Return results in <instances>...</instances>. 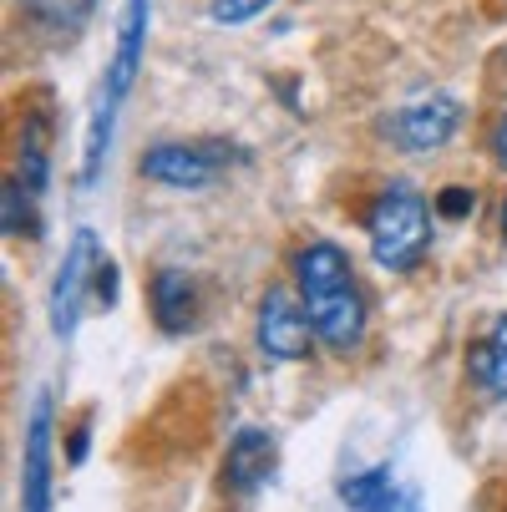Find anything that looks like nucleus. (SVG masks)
Segmentation results:
<instances>
[{"label":"nucleus","instance_id":"a211bd4d","mask_svg":"<svg viewBox=\"0 0 507 512\" xmlns=\"http://www.w3.org/2000/svg\"><path fill=\"white\" fill-rule=\"evenodd\" d=\"M381 512H426V497H421V487L396 482V487H391V497L381 502Z\"/></svg>","mask_w":507,"mask_h":512},{"label":"nucleus","instance_id":"dca6fc26","mask_svg":"<svg viewBox=\"0 0 507 512\" xmlns=\"http://www.w3.org/2000/svg\"><path fill=\"white\" fill-rule=\"evenodd\" d=\"M269 6H274V0H213L208 21H213V26H244V21L264 16Z\"/></svg>","mask_w":507,"mask_h":512},{"label":"nucleus","instance_id":"1a4fd4ad","mask_svg":"<svg viewBox=\"0 0 507 512\" xmlns=\"http://www.w3.org/2000/svg\"><path fill=\"white\" fill-rule=\"evenodd\" d=\"M148 300H153V320H158L163 335H193V330H198L203 300H198V279H193L188 269L163 264V269L153 274V284H148Z\"/></svg>","mask_w":507,"mask_h":512},{"label":"nucleus","instance_id":"9d476101","mask_svg":"<svg viewBox=\"0 0 507 512\" xmlns=\"http://www.w3.org/2000/svg\"><path fill=\"white\" fill-rule=\"evenodd\" d=\"M274 472V436L264 426H239L224 452V487L234 497H254Z\"/></svg>","mask_w":507,"mask_h":512},{"label":"nucleus","instance_id":"ddd939ff","mask_svg":"<svg viewBox=\"0 0 507 512\" xmlns=\"http://www.w3.org/2000/svg\"><path fill=\"white\" fill-rule=\"evenodd\" d=\"M391 487H396V472L391 467H366V472H350V477L335 482V492H340V502L350 512H381V502L391 497Z\"/></svg>","mask_w":507,"mask_h":512},{"label":"nucleus","instance_id":"f257e3e1","mask_svg":"<svg viewBox=\"0 0 507 512\" xmlns=\"http://www.w3.org/2000/svg\"><path fill=\"white\" fill-rule=\"evenodd\" d=\"M295 289L305 300V315L315 325V340L335 355H350L366 340V295L355 284L350 254L330 239H315L295 254Z\"/></svg>","mask_w":507,"mask_h":512},{"label":"nucleus","instance_id":"f03ea898","mask_svg":"<svg viewBox=\"0 0 507 512\" xmlns=\"http://www.w3.org/2000/svg\"><path fill=\"white\" fill-rule=\"evenodd\" d=\"M148 16L153 6L148 0H122V16H117V46L107 61V77L97 87V107H92V127H87V148H82V173L77 183L92 188L107 153H112V132H117V112L137 87V71H142V51H148Z\"/></svg>","mask_w":507,"mask_h":512},{"label":"nucleus","instance_id":"9b49d317","mask_svg":"<svg viewBox=\"0 0 507 512\" xmlns=\"http://www.w3.org/2000/svg\"><path fill=\"white\" fill-rule=\"evenodd\" d=\"M467 376L477 391L487 396H507V315L492 320V330L482 340H472L467 350Z\"/></svg>","mask_w":507,"mask_h":512},{"label":"nucleus","instance_id":"f3484780","mask_svg":"<svg viewBox=\"0 0 507 512\" xmlns=\"http://www.w3.org/2000/svg\"><path fill=\"white\" fill-rule=\"evenodd\" d=\"M437 213H442V218H472V213H477V193L462 188V183H447V188L437 193Z\"/></svg>","mask_w":507,"mask_h":512},{"label":"nucleus","instance_id":"20e7f679","mask_svg":"<svg viewBox=\"0 0 507 512\" xmlns=\"http://www.w3.org/2000/svg\"><path fill=\"white\" fill-rule=\"evenodd\" d=\"M234 158H244V153H224V142H158V148H148L137 158V173L148 183H158V188L198 193Z\"/></svg>","mask_w":507,"mask_h":512},{"label":"nucleus","instance_id":"423d86ee","mask_svg":"<svg viewBox=\"0 0 507 512\" xmlns=\"http://www.w3.org/2000/svg\"><path fill=\"white\" fill-rule=\"evenodd\" d=\"M51 431H56L51 396L36 391L31 416H26V447H21V512H51V492H56V472H51Z\"/></svg>","mask_w":507,"mask_h":512},{"label":"nucleus","instance_id":"7ed1b4c3","mask_svg":"<svg viewBox=\"0 0 507 512\" xmlns=\"http://www.w3.org/2000/svg\"><path fill=\"white\" fill-rule=\"evenodd\" d=\"M366 234H371V259L381 269L406 274L431 244V208L411 183H386V193L376 198L366 218Z\"/></svg>","mask_w":507,"mask_h":512},{"label":"nucleus","instance_id":"2eb2a0df","mask_svg":"<svg viewBox=\"0 0 507 512\" xmlns=\"http://www.w3.org/2000/svg\"><path fill=\"white\" fill-rule=\"evenodd\" d=\"M92 6H97V0H26L31 21L46 26V31H77L92 16Z\"/></svg>","mask_w":507,"mask_h":512},{"label":"nucleus","instance_id":"0eeeda50","mask_svg":"<svg viewBox=\"0 0 507 512\" xmlns=\"http://www.w3.org/2000/svg\"><path fill=\"white\" fill-rule=\"evenodd\" d=\"M457 122H462L457 97L431 92V97H416V102L396 107V117L386 122V132L396 137V148H401V153H437L442 142L457 132Z\"/></svg>","mask_w":507,"mask_h":512},{"label":"nucleus","instance_id":"6e6552de","mask_svg":"<svg viewBox=\"0 0 507 512\" xmlns=\"http://www.w3.org/2000/svg\"><path fill=\"white\" fill-rule=\"evenodd\" d=\"M315 340V325L305 315V300H295L289 289H269L259 300V350L269 360H305Z\"/></svg>","mask_w":507,"mask_h":512},{"label":"nucleus","instance_id":"aec40b11","mask_svg":"<svg viewBox=\"0 0 507 512\" xmlns=\"http://www.w3.org/2000/svg\"><path fill=\"white\" fill-rule=\"evenodd\" d=\"M87 447H92V426H87V416H82L77 426H71V447H66V462H71V467H82V462H87Z\"/></svg>","mask_w":507,"mask_h":512},{"label":"nucleus","instance_id":"6ab92c4d","mask_svg":"<svg viewBox=\"0 0 507 512\" xmlns=\"http://www.w3.org/2000/svg\"><path fill=\"white\" fill-rule=\"evenodd\" d=\"M92 289H97V300H102L107 310L117 305V264H112V259L97 264V284H92Z\"/></svg>","mask_w":507,"mask_h":512},{"label":"nucleus","instance_id":"f8f14e48","mask_svg":"<svg viewBox=\"0 0 507 512\" xmlns=\"http://www.w3.org/2000/svg\"><path fill=\"white\" fill-rule=\"evenodd\" d=\"M51 117L36 107L26 122H21V137H16V178L41 198L46 193V178H51Z\"/></svg>","mask_w":507,"mask_h":512},{"label":"nucleus","instance_id":"412c9836","mask_svg":"<svg viewBox=\"0 0 507 512\" xmlns=\"http://www.w3.org/2000/svg\"><path fill=\"white\" fill-rule=\"evenodd\" d=\"M492 158L507 168V107H502V117H497V127H492Z\"/></svg>","mask_w":507,"mask_h":512},{"label":"nucleus","instance_id":"39448f33","mask_svg":"<svg viewBox=\"0 0 507 512\" xmlns=\"http://www.w3.org/2000/svg\"><path fill=\"white\" fill-rule=\"evenodd\" d=\"M97 264H102V249H97V234L92 229H77L61 254V269L51 279V335L56 340H71L82 325V305H87V289L97 284Z\"/></svg>","mask_w":507,"mask_h":512},{"label":"nucleus","instance_id":"4be33fe9","mask_svg":"<svg viewBox=\"0 0 507 512\" xmlns=\"http://www.w3.org/2000/svg\"><path fill=\"white\" fill-rule=\"evenodd\" d=\"M502 244H507V198H502Z\"/></svg>","mask_w":507,"mask_h":512},{"label":"nucleus","instance_id":"4468645a","mask_svg":"<svg viewBox=\"0 0 507 512\" xmlns=\"http://www.w3.org/2000/svg\"><path fill=\"white\" fill-rule=\"evenodd\" d=\"M31 188L21 183V178H6V193H0V213H6V234L11 239H36L41 234V218H36V208H31Z\"/></svg>","mask_w":507,"mask_h":512}]
</instances>
